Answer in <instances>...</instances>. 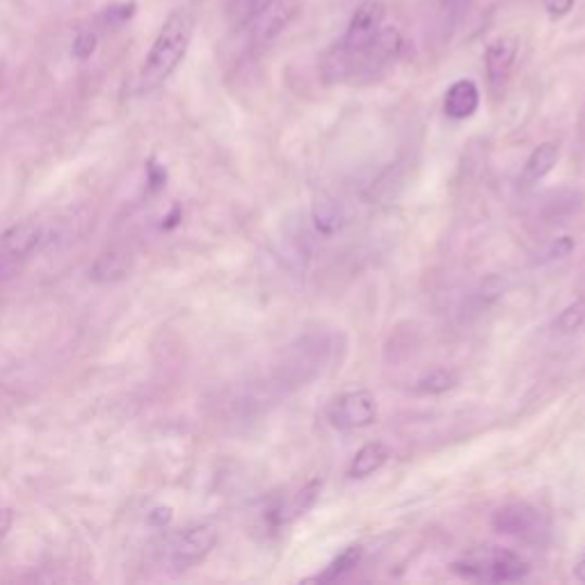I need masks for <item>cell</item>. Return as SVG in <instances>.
<instances>
[{
  "instance_id": "obj_12",
  "label": "cell",
  "mask_w": 585,
  "mask_h": 585,
  "mask_svg": "<svg viewBox=\"0 0 585 585\" xmlns=\"http://www.w3.org/2000/svg\"><path fill=\"white\" fill-rule=\"evenodd\" d=\"M481 105L479 85L469 78L455 80L444 97V113L455 122H465L475 115Z\"/></svg>"
},
{
  "instance_id": "obj_6",
  "label": "cell",
  "mask_w": 585,
  "mask_h": 585,
  "mask_svg": "<svg viewBox=\"0 0 585 585\" xmlns=\"http://www.w3.org/2000/svg\"><path fill=\"white\" fill-rule=\"evenodd\" d=\"M300 14L297 0H268L247 24L252 47H268Z\"/></svg>"
},
{
  "instance_id": "obj_13",
  "label": "cell",
  "mask_w": 585,
  "mask_h": 585,
  "mask_svg": "<svg viewBox=\"0 0 585 585\" xmlns=\"http://www.w3.org/2000/svg\"><path fill=\"white\" fill-rule=\"evenodd\" d=\"M558 158H560L558 142H542L539 147L533 149V154L529 156L522 177H519V183L529 188V186L542 181L547 175H551Z\"/></svg>"
},
{
  "instance_id": "obj_25",
  "label": "cell",
  "mask_w": 585,
  "mask_h": 585,
  "mask_svg": "<svg viewBox=\"0 0 585 585\" xmlns=\"http://www.w3.org/2000/svg\"><path fill=\"white\" fill-rule=\"evenodd\" d=\"M14 522V512L10 508H0V539L8 535V531L12 529Z\"/></svg>"
},
{
  "instance_id": "obj_11",
  "label": "cell",
  "mask_w": 585,
  "mask_h": 585,
  "mask_svg": "<svg viewBox=\"0 0 585 585\" xmlns=\"http://www.w3.org/2000/svg\"><path fill=\"white\" fill-rule=\"evenodd\" d=\"M320 489H322V481H318V479L309 481L307 485H302L297 492H293V496H289L287 501H281L270 512L272 524L275 526H287V524H293L295 519L305 517L316 506Z\"/></svg>"
},
{
  "instance_id": "obj_16",
  "label": "cell",
  "mask_w": 585,
  "mask_h": 585,
  "mask_svg": "<svg viewBox=\"0 0 585 585\" xmlns=\"http://www.w3.org/2000/svg\"><path fill=\"white\" fill-rule=\"evenodd\" d=\"M364 556V549L359 545H353L348 549H343L328 568H325L320 574L311 576L309 581H316V583H334L339 578H343L345 574H351L357 565H359V560Z\"/></svg>"
},
{
  "instance_id": "obj_14",
  "label": "cell",
  "mask_w": 585,
  "mask_h": 585,
  "mask_svg": "<svg viewBox=\"0 0 585 585\" xmlns=\"http://www.w3.org/2000/svg\"><path fill=\"white\" fill-rule=\"evenodd\" d=\"M389 460V448L382 442H368L364 444L355 458L351 460L348 467V475L353 481H364L368 475H373L376 471H380Z\"/></svg>"
},
{
  "instance_id": "obj_7",
  "label": "cell",
  "mask_w": 585,
  "mask_h": 585,
  "mask_svg": "<svg viewBox=\"0 0 585 585\" xmlns=\"http://www.w3.org/2000/svg\"><path fill=\"white\" fill-rule=\"evenodd\" d=\"M218 545V531L208 524L192 526L169 542V562L179 570H188L204 560Z\"/></svg>"
},
{
  "instance_id": "obj_27",
  "label": "cell",
  "mask_w": 585,
  "mask_h": 585,
  "mask_svg": "<svg viewBox=\"0 0 585 585\" xmlns=\"http://www.w3.org/2000/svg\"><path fill=\"white\" fill-rule=\"evenodd\" d=\"M574 576H576V581L585 583V558L576 562V568H574Z\"/></svg>"
},
{
  "instance_id": "obj_4",
  "label": "cell",
  "mask_w": 585,
  "mask_h": 585,
  "mask_svg": "<svg viewBox=\"0 0 585 585\" xmlns=\"http://www.w3.org/2000/svg\"><path fill=\"white\" fill-rule=\"evenodd\" d=\"M325 421L341 432L373 425L378 421V398L368 389H351L325 405Z\"/></svg>"
},
{
  "instance_id": "obj_1",
  "label": "cell",
  "mask_w": 585,
  "mask_h": 585,
  "mask_svg": "<svg viewBox=\"0 0 585 585\" xmlns=\"http://www.w3.org/2000/svg\"><path fill=\"white\" fill-rule=\"evenodd\" d=\"M403 51V35L394 26H382L371 39L355 49L336 44L325 58V76L330 80L368 82L392 67Z\"/></svg>"
},
{
  "instance_id": "obj_10",
  "label": "cell",
  "mask_w": 585,
  "mask_h": 585,
  "mask_svg": "<svg viewBox=\"0 0 585 585\" xmlns=\"http://www.w3.org/2000/svg\"><path fill=\"white\" fill-rule=\"evenodd\" d=\"M519 53V39L517 35H498L496 39L489 41V47L485 51V69L487 78L494 90L504 88Z\"/></svg>"
},
{
  "instance_id": "obj_22",
  "label": "cell",
  "mask_w": 585,
  "mask_h": 585,
  "mask_svg": "<svg viewBox=\"0 0 585 585\" xmlns=\"http://www.w3.org/2000/svg\"><path fill=\"white\" fill-rule=\"evenodd\" d=\"M97 35L92 30H82L76 39H74V55L78 60H88L94 51H97Z\"/></svg>"
},
{
  "instance_id": "obj_20",
  "label": "cell",
  "mask_w": 585,
  "mask_h": 585,
  "mask_svg": "<svg viewBox=\"0 0 585 585\" xmlns=\"http://www.w3.org/2000/svg\"><path fill=\"white\" fill-rule=\"evenodd\" d=\"M268 0H229L227 14L231 18L233 26H247L250 18L262 10Z\"/></svg>"
},
{
  "instance_id": "obj_18",
  "label": "cell",
  "mask_w": 585,
  "mask_h": 585,
  "mask_svg": "<svg viewBox=\"0 0 585 585\" xmlns=\"http://www.w3.org/2000/svg\"><path fill=\"white\" fill-rule=\"evenodd\" d=\"M583 322H585V300H576L558 314L556 330L562 334H572L583 328Z\"/></svg>"
},
{
  "instance_id": "obj_19",
  "label": "cell",
  "mask_w": 585,
  "mask_h": 585,
  "mask_svg": "<svg viewBox=\"0 0 585 585\" xmlns=\"http://www.w3.org/2000/svg\"><path fill=\"white\" fill-rule=\"evenodd\" d=\"M314 218H316V227L325 233H332L339 229L341 225V208L336 202L332 200H322L316 204L314 208Z\"/></svg>"
},
{
  "instance_id": "obj_8",
  "label": "cell",
  "mask_w": 585,
  "mask_h": 585,
  "mask_svg": "<svg viewBox=\"0 0 585 585\" xmlns=\"http://www.w3.org/2000/svg\"><path fill=\"white\" fill-rule=\"evenodd\" d=\"M41 227L37 222H21L0 236V275L18 266L41 243Z\"/></svg>"
},
{
  "instance_id": "obj_9",
  "label": "cell",
  "mask_w": 585,
  "mask_h": 585,
  "mask_svg": "<svg viewBox=\"0 0 585 585\" xmlns=\"http://www.w3.org/2000/svg\"><path fill=\"white\" fill-rule=\"evenodd\" d=\"M384 18H386V5L382 3V0H364V3L355 10V14L351 16L348 30H345L339 44L345 49H355L364 44V41L371 39L384 26Z\"/></svg>"
},
{
  "instance_id": "obj_2",
  "label": "cell",
  "mask_w": 585,
  "mask_h": 585,
  "mask_svg": "<svg viewBox=\"0 0 585 585\" xmlns=\"http://www.w3.org/2000/svg\"><path fill=\"white\" fill-rule=\"evenodd\" d=\"M192 33H194V16L190 10L179 8L165 18V24L158 37L154 39V47H151L144 60V67L140 72L142 90H154L175 74V69L188 53Z\"/></svg>"
},
{
  "instance_id": "obj_17",
  "label": "cell",
  "mask_w": 585,
  "mask_h": 585,
  "mask_svg": "<svg viewBox=\"0 0 585 585\" xmlns=\"http://www.w3.org/2000/svg\"><path fill=\"white\" fill-rule=\"evenodd\" d=\"M460 382L458 373L448 371V368H432L415 382V394L419 396H440L450 392V389Z\"/></svg>"
},
{
  "instance_id": "obj_26",
  "label": "cell",
  "mask_w": 585,
  "mask_h": 585,
  "mask_svg": "<svg viewBox=\"0 0 585 585\" xmlns=\"http://www.w3.org/2000/svg\"><path fill=\"white\" fill-rule=\"evenodd\" d=\"M169 517H171V512H169V508H158V510L154 512V519H156V522H161V524H165V522H169Z\"/></svg>"
},
{
  "instance_id": "obj_21",
  "label": "cell",
  "mask_w": 585,
  "mask_h": 585,
  "mask_svg": "<svg viewBox=\"0 0 585 585\" xmlns=\"http://www.w3.org/2000/svg\"><path fill=\"white\" fill-rule=\"evenodd\" d=\"M471 0H440V16L442 26L453 28L455 24H460L465 14L469 12Z\"/></svg>"
},
{
  "instance_id": "obj_23",
  "label": "cell",
  "mask_w": 585,
  "mask_h": 585,
  "mask_svg": "<svg viewBox=\"0 0 585 585\" xmlns=\"http://www.w3.org/2000/svg\"><path fill=\"white\" fill-rule=\"evenodd\" d=\"M133 12H136V5H133V3H131V5H115V8H107V10L103 12L101 18L105 21L107 26L115 28V26H122L124 21L131 18Z\"/></svg>"
},
{
  "instance_id": "obj_3",
  "label": "cell",
  "mask_w": 585,
  "mask_h": 585,
  "mask_svg": "<svg viewBox=\"0 0 585 585\" xmlns=\"http://www.w3.org/2000/svg\"><path fill=\"white\" fill-rule=\"evenodd\" d=\"M529 562L508 549H475L453 562V572L475 583H512L529 574Z\"/></svg>"
},
{
  "instance_id": "obj_24",
  "label": "cell",
  "mask_w": 585,
  "mask_h": 585,
  "mask_svg": "<svg viewBox=\"0 0 585 585\" xmlns=\"http://www.w3.org/2000/svg\"><path fill=\"white\" fill-rule=\"evenodd\" d=\"M576 0H545V10L549 12L551 18H560L572 12Z\"/></svg>"
},
{
  "instance_id": "obj_5",
  "label": "cell",
  "mask_w": 585,
  "mask_h": 585,
  "mask_svg": "<svg viewBox=\"0 0 585 585\" xmlns=\"http://www.w3.org/2000/svg\"><path fill=\"white\" fill-rule=\"evenodd\" d=\"M492 529L524 542H539L549 533L547 517L531 504H508L492 514Z\"/></svg>"
},
{
  "instance_id": "obj_15",
  "label": "cell",
  "mask_w": 585,
  "mask_h": 585,
  "mask_svg": "<svg viewBox=\"0 0 585 585\" xmlns=\"http://www.w3.org/2000/svg\"><path fill=\"white\" fill-rule=\"evenodd\" d=\"M131 266H133L131 254L124 250H111V252H103L97 258V264L90 270V277L94 281H101V284H107V281L124 279L128 272H131Z\"/></svg>"
}]
</instances>
